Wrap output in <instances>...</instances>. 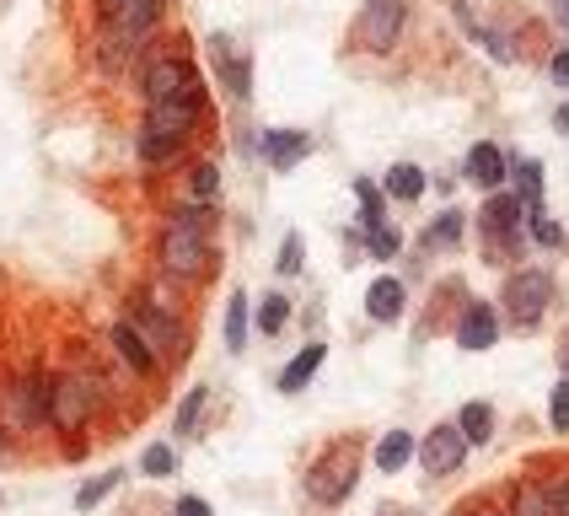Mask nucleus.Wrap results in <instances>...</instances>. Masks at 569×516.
Wrapping results in <instances>:
<instances>
[{
    "label": "nucleus",
    "mask_w": 569,
    "mask_h": 516,
    "mask_svg": "<svg viewBox=\"0 0 569 516\" xmlns=\"http://www.w3.org/2000/svg\"><path fill=\"white\" fill-rule=\"evenodd\" d=\"M108 404V383L97 371H60L54 377V393H49V425L54 430H87L92 415Z\"/></svg>",
    "instance_id": "obj_5"
},
{
    "label": "nucleus",
    "mask_w": 569,
    "mask_h": 516,
    "mask_svg": "<svg viewBox=\"0 0 569 516\" xmlns=\"http://www.w3.org/2000/svg\"><path fill=\"white\" fill-rule=\"evenodd\" d=\"M322 360H328V345L322 339H312V345H301V350L284 360V371H280V393H301V387L312 383L317 371H322Z\"/></svg>",
    "instance_id": "obj_19"
},
{
    "label": "nucleus",
    "mask_w": 569,
    "mask_h": 516,
    "mask_svg": "<svg viewBox=\"0 0 569 516\" xmlns=\"http://www.w3.org/2000/svg\"><path fill=\"white\" fill-rule=\"evenodd\" d=\"M521 216H527L521 199L506 194V189H495L489 194V205H483V231H489L495 242H500V237H516V231H521Z\"/></svg>",
    "instance_id": "obj_20"
},
{
    "label": "nucleus",
    "mask_w": 569,
    "mask_h": 516,
    "mask_svg": "<svg viewBox=\"0 0 569 516\" xmlns=\"http://www.w3.org/2000/svg\"><path fill=\"white\" fill-rule=\"evenodd\" d=\"M371 463H377V474H403L413 463V436L409 430H387L377 441V452H371Z\"/></svg>",
    "instance_id": "obj_24"
},
{
    "label": "nucleus",
    "mask_w": 569,
    "mask_h": 516,
    "mask_svg": "<svg viewBox=\"0 0 569 516\" xmlns=\"http://www.w3.org/2000/svg\"><path fill=\"white\" fill-rule=\"evenodd\" d=\"M548 307H553V280L542 269H516L506 280V318L516 328H538Z\"/></svg>",
    "instance_id": "obj_8"
},
{
    "label": "nucleus",
    "mask_w": 569,
    "mask_h": 516,
    "mask_svg": "<svg viewBox=\"0 0 569 516\" xmlns=\"http://www.w3.org/2000/svg\"><path fill=\"white\" fill-rule=\"evenodd\" d=\"M167 6H172V0H124V11H119V17H108V22H124V28L134 32L140 43H146V38L161 28Z\"/></svg>",
    "instance_id": "obj_22"
},
{
    "label": "nucleus",
    "mask_w": 569,
    "mask_h": 516,
    "mask_svg": "<svg viewBox=\"0 0 569 516\" xmlns=\"http://www.w3.org/2000/svg\"><path fill=\"white\" fill-rule=\"evenodd\" d=\"M349 194H355V205H360V231L387 221V194H381V183H371V178H355V183H349Z\"/></svg>",
    "instance_id": "obj_27"
},
{
    "label": "nucleus",
    "mask_w": 569,
    "mask_h": 516,
    "mask_svg": "<svg viewBox=\"0 0 569 516\" xmlns=\"http://www.w3.org/2000/svg\"><path fill=\"white\" fill-rule=\"evenodd\" d=\"M553 22L569 32V0H553Z\"/></svg>",
    "instance_id": "obj_41"
},
{
    "label": "nucleus",
    "mask_w": 569,
    "mask_h": 516,
    "mask_svg": "<svg viewBox=\"0 0 569 516\" xmlns=\"http://www.w3.org/2000/svg\"><path fill=\"white\" fill-rule=\"evenodd\" d=\"M140 97L146 102H193V108H210V81H204V70L183 49H157L151 60L140 64Z\"/></svg>",
    "instance_id": "obj_2"
},
{
    "label": "nucleus",
    "mask_w": 569,
    "mask_h": 516,
    "mask_svg": "<svg viewBox=\"0 0 569 516\" xmlns=\"http://www.w3.org/2000/svg\"><path fill=\"white\" fill-rule=\"evenodd\" d=\"M119 484H124V468H108V474H97V479H87L81 489H76V506H81V512H97V506H102V500H108Z\"/></svg>",
    "instance_id": "obj_32"
},
{
    "label": "nucleus",
    "mask_w": 569,
    "mask_h": 516,
    "mask_svg": "<svg viewBox=\"0 0 569 516\" xmlns=\"http://www.w3.org/2000/svg\"><path fill=\"white\" fill-rule=\"evenodd\" d=\"M478 516H500V512H478Z\"/></svg>",
    "instance_id": "obj_43"
},
{
    "label": "nucleus",
    "mask_w": 569,
    "mask_h": 516,
    "mask_svg": "<svg viewBox=\"0 0 569 516\" xmlns=\"http://www.w3.org/2000/svg\"><path fill=\"white\" fill-rule=\"evenodd\" d=\"M500 339V312L489 301H468L462 318H457V345L462 350H489Z\"/></svg>",
    "instance_id": "obj_15"
},
{
    "label": "nucleus",
    "mask_w": 569,
    "mask_h": 516,
    "mask_svg": "<svg viewBox=\"0 0 569 516\" xmlns=\"http://www.w3.org/2000/svg\"><path fill=\"white\" fill-rule=\"evenodd\" d=\"M403 301H409L403 280L381 275V280H371V286H366V318H371V322H398V318H403Z\"/></svg>",
    "instance_id": "obj_18"
},
{
    "label": "nucleus",
    "mask_w": 569,
    "mask_h": 516,
    "mask_svg": "<svg viewBox=\"0 0 569 516\" xmlns=\"http://www.w3.org/2000/svg\"><path fill=\"white\" fill-rule=\"evenodd\" d=\"M506 178L516 183V199H521V210H542V167H538V161H510Z\"/></svg>",
    "instance_id": "obj_26"
},
{
    "label": "nucleus",
    "mask_w": 569,
    "mask_h": 516,
    "mask_svg": "<svg viewBox=\"0 0 569 516\" xmlns=\"http://www.w3.org/2000/svg\"><path fill=\"white\" fill-rule=\"evenodd\" d=\"M565 366H569V350H565Z\"/></svg>",
    "instance_id": "obj_44"
},
{
    "label": "nucleus",
    "mask_w": 569,
    "mask_h": 516,
    "mask_svg": "<svg viewBox=\"0 0 569 516\" xmlns=\"http://www.w3.org/2000/svg\"><path fill=\"white\" fill-rule=\"evenodd\" d=\"M0 506H6V495H0Z\"/></svg>",
    "instance_id": "obj_45"
},
{
    "label": "nucleus",
    "mask_w": 569,
    "mask_h": 516,
    "mask_svg": "<svg viewBox=\"0 0 569 516\" xmlns=\"http://www.w3.org/2000/svg\"><path fill=\"white\" fill-rule=\"evenodd\" d=\"M199 119H204V108H193V102H146V119L140 125H151L189 146L193 135H199Z\"/></svg>",
    "instance_id": "obj_14"
},
{
    "label": "nucleus",
    "mask_w": 569,
    "mask_h": 516,
    "mask_svg": "<svg viewBox=\"0 0 569 516\" xmlns=\"http://www.w3.org/2000/svg\"><path fill=\"white\" fill-rule=\"evenodd\" d=\"M403 28H409V0H360V22H355V43L360 49L392 54Z\"/></svg>",
    "instance_id": "obj_7"
},
{
    "label": "nucleus",
    "mask_w": 569,
    "mask_h": 516,
    "mask_svg": "<svg viewBox=\"0 0 569 516\" xmlns=\"http://www.w3.org/2000/svg\"><path fill=\"white\" fill-rule=\"evenodd\" d=\"M284 322H290V301H284L280 290H269L263 301H258V334H284Z\"/></svg>",
    "instance_id": "obj_36"
},
{
    "label": "nucleus",
    "mask_w": 569,
    "mask_h": 516,
    "mask_svg": "<svg viewBox=\"0 0 569 516\" xmlns=\"http://www.w3.org/2000/svg\"><path fill=\"white\" fill-rule=\"evenodd\" d=\"M216 221L221 210L204 205V199H178L161 221L157 237V269L172 280V286H199L216 275Z\"/></svg>",
    "instance_id": "obj_1"
},
{
    "label": "nucleus",
    "mask_w": 569,
    "mask_h": 516,
    "mask_svg": "<svg viewBox=\"0 0 569 516\" xmlns=\"http://www.w3.org/2000/svg\"><path fill=\"white\" fill-rule=\"evenodd\" d=\"M189 199H204V205H216L221 199V167L204 157V161H189Z\"/></svg>",
    "instance_id": "obj_30"
},
{
    "label": "nucleus",
    "mask_w": 569,
    "mask_h": 516,
    "mask_svg": "<svg viewBox=\"0 0 569 516\" xmlns=\"http://www.w3.org/2000/svg\"><path fill=\"white\" fill-rule=\"evenodd\" d=\"M140 474L146 479H172L178 474V452L167 447V441H151V447L140 452Z\"/></svg>",
    "instance_id": "obj_34"
},
{
    "label": "nucleus",
    "mask_w": 569,
    "mask_h": 516,
    "mask_svg": "<svg viewBox=\"0 0 569 516\" xmlns=\"http://www.w3.org/2000/svg\"><path fill=\"white\" fill-rule=\"evenodd\" d=\"M425 189H430V178H425L419 161H398V167H387V178H381V194L398 199V205H413Z\"/></svg>",
    "instance_id": "obj_21"
},
{
    "label": "nucleus",
    "mask_w": 569,
    "mask_h": 516,
    "mask_svg": "<svg viewBox=\"0 0 569 516\" xmlns=\"http://www.w3.org/2000/svg\"><path fill=\"white\" fill-rule=\"evenodd\" d=\"M521 221H527V231H532V242H542V248H565V242H569L565 226L548 221V210H527Z\"/></svg>",
    "instance_id": "obj_37"
},
{
    "label": "nucleus",
    "mask_w": 569,
    "mask_h": 516,
    "mask_svg": "<svg viewBox=\"0 0 569 516\" xmlns=\"http://www.w3.org/2000/svg\"><path fill=\"white\" fill-rule=\"evenodd\" d=\"M366 254H371V258H398V254H403V231H398L392 221L366 226Z\"/></svg>",
    "instance_id": "obj_35"
},
{
    "label": "nucleus",
    "mask_w": 569,
    "mask_h": 516,
    "mask_svg": "<svg viewBox=\"0 0 569 516\" xmlns=\"http://www.w3.org/2000/svg\"><path fill=\"white\" fill-rule=\"evenodd\" d=\"M548 76H553V87H565L569 92V49H559V54L548 60Z\"/></svg>",
    "instance_id": "obj_40"
},
{
    "label": "nucleus",
    "mask_w": 569,
    "mask_h": 516,
    "mask_svg": "<svg viewBox=\"0 0 569 516\" xmlns=\"http://www.w3.org/2000/svg\"><path fill=\"white\" fill-rule=\"evenodd\" d=\"M204 409H210V387H189L183 393V404H178V415H172V430L189 441V436H199V419H204Z\"/></svg>",
    "instance_id": "obj_29"
},
{
    "label": "nucleus",
    "mask_w": 569,
    "mask_h": 516,
    "mask_svg": "<svg viewBox=\"0 0 569 516\" xmlns=\"http://www.w3.org/2000/svg\"><path fill=\"white\" fill-rule=\"evenodd\" d=\"M258 157L269 161V172H296L301 161L312 157V135L307 129H263Z\"/></svg>",
    "instance_id": "obj_12"
},
{
    "label": "nucleus",
    "mask_w": 569,
    "mask_h": 516,
    "mask_svg": "<svg viewBox=\"0 0 569 516\" xmlns=\"http://www.w3.org/2000/svg\"><path fill=\"white\" fill-rule=\"evenodd\" d=\"M172 516H216V512H210V500H204V495H183V500L172 506Z\"/></svg>",
    "instance_id": "obj_39"
},
{
    "label": "nucleus",
    "mask_w": 569,
    "mask_h": 516,
    "mask_svg": "<svg viewBox=\"0 0 569 516\" xmlns=\"http://www.w3.org/2000/svg\"><path fill=\"white\" fill-rule=\"evenodd\" d=\"M462 172H468V183H478L483 194H495L500 183H506L510 172V157L495 146V140H478L473 151H468V161H462Z\"/></svg>",
    "instance_id": "obj_16"
},
{
    "label": "nucleus",
    "mask_w": 569,
    "mask_h": 516,
    "mask_svg": "<svg viewBox=\"0 0 569 516\" xmlns=\"http://www.w3.org/2000/svg\"><path fill=\"white\" fill-rule=\"evenodd\" d=\"M360 468H366V452H360L355 436L328 441L312 457V468H307V495H312L317 506H345L349 495H355V484H360Z\"/></svg>",
    "instance_id": "obj_4"
},
{
    "label": "nucleus",
    "mask_w": 569,
    "mask_h": 516,
    "mask_svg": "<svg viewBox=\"0 0 569 516\" xmlns=\"http://www.w3.org/2000/svg\"><path fill=\"white\" fill-rule=\"evenodd\" d=\"M510 516H559V495H553V484L527 479L521 489H516V506H510Z\"/></svg>",
    "instance_id": "obj_25"
},
{
    "label": "nucleus",
    "mask_w": 569,
    "mask_h": 516,
    "mask_svg": "<svg viewBox=\"0 0 569 516\" xmlns=\"http://www.w3.org/2000/svg\"><path fill=\"white\" fill-rule=\"evenodd\" d=\"M462 457H468V436L457 430V419H451V425H436V430L419 441V463H425V474H430V479L457 474V468H462Z\"/></svg>",
    "instance_id": "obj_10"
},
{
    "label": "nucleus",
    "mask_w": 569,
    "mask_h": 516,
    "mask_svg": "<svg viewBox=\"0 0 569 516\" xmlns=\"http://www.w3.org/2000/svg\"><path fill=\"white\" fill-rule=\"evenodd\" d=\"M49 393H54V377L49 371H22V377H11L6 383V425L11 430H38V425H49Z\"/></svg>",
    "instance_id": "obj_6"
},
{
    "label": "nucleus",
    "mask_w": 569,
    "mask_h": 516,
    "mask_svg": "<svg viewBox=\"0 0 569 516\" xmlns=\"http://www.w3.org/2000/svg\"><path fill=\"white\" fill-rule=\"evenodd\" d=\"M204 54H210L216 81H221L237 102H248V97H253V54H248L231 32H210V38H204Z\"/></svg>",
    "instance_id": "obj_9"
},
{
    "label": "nucleus",
    "mask_w": 569,
    "mask_h": 516,
    "mask_svg": "<svg viewBox=\"0 0 569 516\" xmlns=\"http://www.w3.org/2000/svg\"><path fill=\"white\" fill-rule=\"evenodd\" d=\"M248 328H253V296L231 290V301H226V350H248Z\"/></svg>",
    "instance_id": "obj_23"
},
{
    "label": "nucleus",
    "mask_w": 569,
    "mask_h": 516,
    "mask_svg": "<svg viewBox=\"0 0 569 516\" xmlns=\"http://www.w3.org/2000/svg\"><path fill=\"white\" fill-rule=\"evenodd\" d=\"M183 140H172V135H161V129L151 125H140V135H134V157H140V167L146 172H167L172 161H183Z\"/></svg>",
    "instance_id": "obj_17"
},
{
    "label": "nucleus",
    "mask_w": 569,
    "mask_h": 516,
    "mask_svg": "<svg viewBox=\"0 0 569 516\" xmlns=\"http://www.w3.org/2000/svg\"><path fill=\"white\" fill-rule=\"evenodd\" d=\"M140 49H146V43H140V38H134L124 22H108V17H97V43H92V54H97V64H102V76H124Z\"/></svg>",
    "instance_id": "obj_11"
},
{
    "label": "nucleus",
    "mask_w": 569,
    "mask_h": 516,
    "mask_svg": "<svg viewBox=\"0 0 569 516\" xmlns=\"http://www.w3.org/2000/svg\"><path fill=\"white\" fill-rule=\"evenodd\" d=\"M108 345H113V355L124 360V366L134 371V377H157V371H161L157 350L146 345V334H140V328H134L129 318H119L113 328H108Z\"/></svg>",
    "instance_id": "obj_13"
},
{
    "label": "nucleus",
    "mask_w": 569,
    "mask_h": 516,
    "mask_svg": "<svg viewBox=\"0 0 569 516\" xmlns=\"http://www.w3.org/2000/svg\"><path fill=\"white\" fill-rule=\"evenodd\" d=\"M457 430L468 436V447H483V441L495 436V409H489V404H468V409L457 415Z\"/></svg>",
    "instance_id": "obj_31"
},
{
    "label": "nucleus",
    "mask_w": 569,
    "mask_h": 516,
    "mask_svg": "<svg viewBox=\"0 0 569 516\" xmlns=\"http://www.w3.org/2000/svg\"><path fill=\"white\" fill-rule=\"evenodd\" d=\"M462 231H468V216L451 205V210H441L436 221L425 226V248H457V242H462Z\"/></svg>",
    "instance_id": "obj_28"
},
{
    "label": "nucleus",
    "mask_w": 569,
    "mask_h": 516,
    "mask_svg": "<svg viewBox=\"0 0 569 516\" xmlns=\"http://www.w3.org/2000/svg\"><path fill=\"white\" fill-rule=\"evenodd\" d=\"M129 322L146 334V345L157 350L161 366H183L193 350L189 322L178 318V301H161L157 290H134L129 296Z\"/></svg>",
    "instance_id": "obj_3"
},
{
    "label": "nucleus",
    "mask_w": 569,
    "mask_h": 516,
    "mask_svg": "<svg viewBox=\"0 0 569 516\" xmlns=\"http://www.w3.org/2000/svg\"><path fill=\"white\" fill-rule=\"evenodd\" d=\"M553 495H559V516H569V479L553 484Z\"/></svg>",
    "instance_id": "obj_42"
},
{
    "label": "nucleus",
    "mask_w": 569,
    "mask_h": 516,
    "mask_svg": "<svg viewBox=\"0 0 569 516\" xmlns=\"http://www.w3.org/2000/svg\"><path fill=\"white\" fill-rule=\"evenodd\" d=\"M307 269V237L301 231H284L280 237V258H274V275L290 280V275H301Z\"/></svg>",
    "instance_id": "obj_33"
},
{
    "label": "nucleus",
    "mask_w": 569,
    "mask_h": 516,
    "mask_svg": "<svg viewBox=\"0 0 569 516\" xmlns=\"http://www.w3.org/2000/svg\"><path fill=\"white\" fill-rule=\"evenodd\" d=\"M548 419H553V430H569V377L553 387V398H548Z\"/></svg>",
    "instance_id": "obj_38"
}]
</instances>
